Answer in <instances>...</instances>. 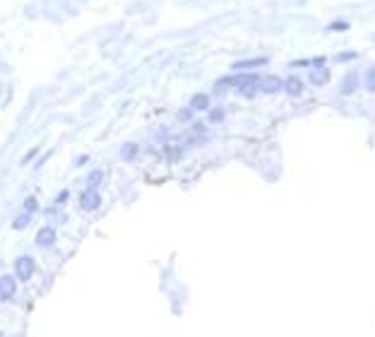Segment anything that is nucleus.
I'll list each match as a JSON object with an SVG mask.
<instances>
[{
  "mask_svg": "<svg viewBox=\"0 0 375 337\" xmlns=\"http://www.w3.org/2000/svg\"><path fill=\"white\" fill-rule=\"evenodd\" d=\"M34 272H37V262L32 255H19L12 265V275L17 282H29L34 277Z\"/></svg>",
  "mask_w": 375,
  "mask_h": 337,
  "instance_id": "1",
  "label": "nucleus"
},
{
  "mask_svg": "<svg viewBox=\"0 0 375 337\" xmlns=\"http://www.w3.org/2000/svg\"><path fill=\"white\" fill-rule=\"evenodd\" d=\"M17 296V280L15 275H0V301H12Z\"/></svg>",
  "mask_w": 375,
  "mask_h": 337,
  "instance_id": "2",
  "label": "nucleus"
},
{
  "mask_svg": "<svg viewBox=\"0 0 375 337\" xmlns=\"http://www.w3.org/2000/svg\"><path fill=\"white\" fill-rule=\"evenodd\" d=\"M79 207H82L84 212H94V210H99V207H101V193H99V190H92V188H87V190L79 195Z\"/></svg>",
  "mask_w": 375,
  "mask_h": 337,
  "instance_id": "3",
  "label": "nucleus"
},
{
  "mask_svg": "<svg viewBox=\"0 0 375 337\" xmlns=\"http://www.w3.org/2000/svg\"><path fill=\"white\" fill-rule=\"evenodd\" d=\"M34 244H37L38 248H51V246L56 244V229L51 224L41 226L37 231V236H34Z\"/></svg>",
  "mask_w": 375,
  "mask_h": 337,
  "instance_id": "4",
  "label": "nucleus"
},
{
  "mask_svg": "<svg viewBox=\"0 0 375 337\" xmlns=\"http://www.w3.org/2000/svg\"><path fill=\"white\" fill-rule=\"evenodd\" d=\"M281 87H284V80L277 75L260 77V82H258V92H262V94H277Z\"/></svg>",
  "mask_w": 375,
  "mask_h": 337,
  "instance_id": "5",
  "label": "nucleus"
},
{
  "mask_svg": "<svg viewBox=\"0 0 375 337\" xmlns=\"http://www.w3.org/2000/svg\"><path fill=\"white\" fill-rule=\"evenodd\" d=\"M269 60L267 58H248V60H238V63H233L231 68L236 70V73H248V70H253V68H262V65H267Z\"/></svg>",
  "mask_w": 375,
  "mask_h": 337,
  "instance_id": "6",
  "label": "nucleus"
},
{
  "mask_svg": "<svg viewBox=\"0 0 375 337\" xmlns=\"http://www.w3.org/2000/svg\"><path fill=\"white\" fill-rule=\"evenodd\" d=\"M190 109H192V111H209V109H212V106H209V94H205V92L192 94Z\"/></svg>",
  "mask_w": 375,
  "mask_h": 337,
  "instance_id": "7",
  "label": "nucleus"
},
{
  "mask_svg": "<svg viewBox=\"0 0 375 337\" xmlns=\"http://www.w3.org/2000/svg\"><path fill=\"white\" fill-rule=\"evenodd\" d=\"M281 89L289 94V96H300V94H303V82H300L299 77H286Z\"/></svg>",
  "mask_w": 375,
  "mask_h": 337,
  "instance_id": "8",
  "label": "nucleus"
},
{
  "mask_svg": "<svg viewBox=\"0 0 375 337\" xmlns=\"http://www.w3.org/2000/svg\"><path fill=\"white\" fill-rule=\"evenodd\" d=\"M101 181H104V171H101V168H92V171H89V176H87V188L99 190Z\"/></svg>",
  "mask_w": 375,
  "mask_h": 337,
  "instance_id": "9",
  "label": "nucleus"
},
{
  "mask_svg": "<svg viewBox=\"0 0 375 337\" xmlns=\"http://www.w3.org/2000/svg\"><path fill=\"white\" fill-rule=\"evenodd\" d=\"M327 80H330V70H327V68H318V70H313V73H310V82H313V84H327Z\"/></svg>",
  "mask_w": 375,
  "mask_h": 337,
  "instance_id": "10",
  "label": "nucleus"
},
{
  "mask_svg": "<svg viewBox=\"0 0 375 337\" xmlns=\"http://www.w3.org/2000/svg\"><path fill=\"white\" fill-rule=\"evenodd\" d=\"M358 84V73H349L344 77V84H341V94H351Z\"/></svg>",
  "mask_w": 375,
  "mask_h": 337,
  "instance_id": "11",
  "label": "nucleus"
},
{
  "mask_svg": "<svg viewBox=\"0 0 375 337\" xmlns=\"http://www.w3.org/2000/svg\"><path fill=\"white\" fill-rule=\"evenodd\" d=\"M29 222H32V214H29V212H22V214H17V217L12 219V229H15V231H22V229L29 226Z\"/></svg>",
  "mask_w": 375,
  "mask_h": 337,
  "instance_id": "12",
  "label": "nucleus"
},
{
  "mask_svg": "<svg viewBox=\"0 0 375 337\" xmlns=\"http://www.w3.org/2000/svg\"><path fill=\"white\" fill-rule=\"evenodd\" d=\"M137 150H140V147H137L135 142H125V145L120 147V157H123L125 162H130V159H135V157H137Z\"/></svg>",
  "mask_w": 375,
  "mask_h": 337,
  "instance_id": "13",
  "label": "nucleus"
},
{
  "mask_svg": "<svg viewBox=\"0 0 375 337\" xmlns=\"http://www.w3.org/2000/svg\"><path fill=\"white\" fill-rule=\"evenodd\" d=\"M207 121L209 123H222L224 121V109H209L207 111Z\"/></svg>",
  "mask_w": 375,
  "mask_h": 337,
  "instance_id": "14",
  "label": "nucleus"
},
{
  "mask_svg": "<svg viewBox=\"0 0 375 337\" xmlns=\"http://www.w3.org/2000/svg\"><path fill=\"white\" fill-rule=\"evenodd\" d=\"M24 212H29V214H34V212H38V200L34 198V195H29L27 200H24Z\"/></svg>",
  "mask_w": 375,
  "mask_h": 337,
  "instance_id": "15",
  "label": "nucleus"
},
{
  "mask_svg": "<svg viewBox=\"0 0 375 337\" xmlns=\"http://www.w3.org/2000/svg\"><path fill=\"white\" fill-rule=\"evenodd\" d=\"M366 87H368V92H375V65H373V68H368V75H366Z\"/></svg>",
  "mask_w": 375,
  "mask_h": 337,
  "instance_id": "16",
  "label": "nucleus"
},
{
  "mask_svg": "<svg viewBox=\"0 0 375 337\" xmlns=\"http://www.w3.org/2000/svg\"><path fill=\"white\" fill-rule=\"evenodd\" d=\"M192 109H190V106H188V109H181V111L176 113V118H178V121H183V123H188V121H190V118H192Z\"/></svg>",
  "mask_w": 375,
  "mask_h": 337,
  "instance_id": "17",
  "label": "nucleus"
},
{
  "mask_svg": "<svg viewBox=\"0 0 375 337\" xmlns=\"http://www.w3.org/2000/svg\"><path fill=\"white\" fill-rule=\"evenodd\" d=\"M349 29V22H332L327 27V32H346Z\"/></svg>",
  "mask_w": 375,
  "mask_h": 337,
  "instance_id": "18",
  "label": "nucleus"
},
{
  "mask_svg": "<svg viewBox=\"0 0 375 337\" xmlns=\"http://www.w3.org/2000/svg\"><path fill=\"white\" fill-rule=\"evenodd\" d=\"M70 198V190H60L58 193V198H56V207H60V205H65V200Z\"/></svg>",
  "mask_w": 375,
  "mask_h": 337,
  "instance_id": "19",
  "label": "nucleus"
},
{
  "mask_svg": "<svg viewBox=\"0 0 375 337\" xmlns=\"http://www.w3.org/2000/svg\"><path fill=\"white\" fill-rule=\"evenodd\" d=\"M356 56H358L356 51H344V53H339V56H337V60H339V63H344V60H354Z\"/></svg>",
  "mask_w": 375,
  "mask_h": 337,
  "instance_id": "20",
  "label": "nucleus"
},
{
  "mask_svg": "<svg viewBox=\"0 0 375 337\" xmlns=\"http://www.w3.org/2000/svg\"><path fill=\"white\" fill-rule=\"evenodd\" d=\"M37 154H38V150H37V147H34V150H32V152H27V154H24V159H22V164H27V162H32V159H34Z\"/></svg>",
  "mask_w": 375,
  "mask_h": 337,
  "instance_id": "21",
  "label": "nucleus"
},
{
  "mask_svg": "<svg viewBox=\"0 0 375 337\" xmlns=\"http://www.w3.org/2000/svg\"><path fill=\"white\" fill-rule=\"evenodd\" d=\"M310 65V60H294L291 63V68H308Z\"/></svg>",
  "mask_w": 375,
  "mask_h": 337,
  "instance_id": "22",
  "label": "nucleus"
}]
</instances>
